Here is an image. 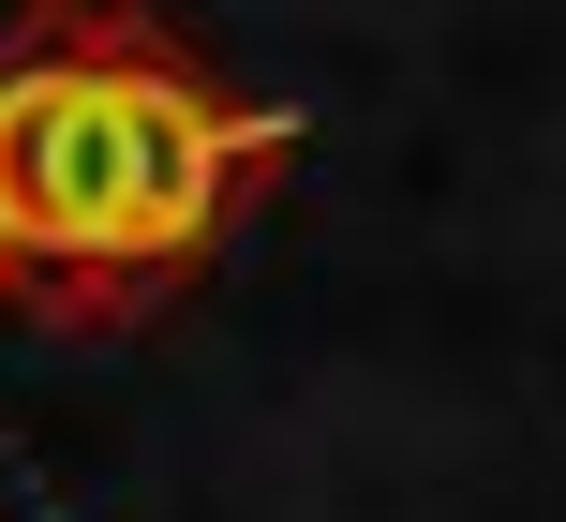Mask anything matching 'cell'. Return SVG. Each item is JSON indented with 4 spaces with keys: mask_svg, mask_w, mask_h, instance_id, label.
I'll return each mask as SVG.
<instances>
[{
    "mask_svg": "<svg viewBox=\"0 0 566 522\" xmlns=\"http://www.w3.org/2000/svg\"><path fill=\"white\" fill-rule=\"evenodd\" d=\"M298 165V119L209 75L135 0H30L0 30V299L45 328H135Z\"/></svg>",
    "mask_w": 566,
    "mask_h": 522,
    "instance_id": "obj_1",
    "label": "cell"
}]
</instances>
